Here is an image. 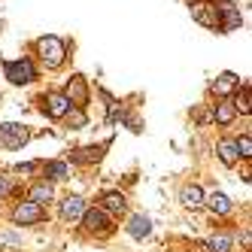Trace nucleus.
Instances as JSON below:
<instances>
[{
    "label": "nucleus",
    "instance_id": "2eb2a0df",
    "mask_svg": "<svg viewBox=\"0 0 252 252\" xmlns=\"http://www.w3.org/2000/svg\"><path fill=\"white\" fill-rule=\"evenodd\" d=\"M234 88H237V76H234V73H222L219 79H216V85H213V92L219 94V97H225L228 92H234Z\"/></svg>",
    "mask_w": 252,
    "mask_h": 252
},
{
    "label": "nucleus",
    "instance_id": "423d86ee",
    "mask_svg": "<svg viewBox=\"0 0 252 252\" xmlns=\"http://www.w3.org/2000/svg\"><path fill=\"white\" fill-rule=\"evenodd\" d=\"M64 97H67L70 103H76V110H82V106L88 103V85H85V79H82V76H73V79H70Z\"/></svg>",
    "mask_w": 252,
    "mask_h": 252
},
{
    "label": "nucleus",
    "instance_id": "0eeeda50",
    "mask_svg": "<svg viewBox=\"0 0 252 252\" xmlns=\"http://www.w3.org/2000/svg\"><path fill=\"white\" fill-rule=\"evenodd\" d=\"M12 219L19 222V225H37V222H43V207H37V204L25 201V204H19V207H15Z\"/></svg>",
    "mask_w": 252,
    "mask_h": 252
},
{
    "label": "nucleus",
    "instance_id": "6ab92c4d",
    "mask_svg": "<svg viewBox=\"0 0 252 252\" xmlns=\"http://www.w3.org/2000/svg\"><path fill=\"white\" fill-rule=\"evenodd\" d=\"M103 155V146H88V149H79L73 155V161H82V164H88V161H100Z\"/></svg>",
    "mask_w": 252,
    "mask_h": 252
},
{
    "label": "nucleus",
    "instance_id": "9b49d317",
    "mask_svg": "<svg viewBox=\"0 0 252 252\" xmlns=\"http://www.w3.org/2000/svg\"><path fill=\"white\" fill-rule=\"evenodd\" d=\"M46 103H49V116H52V119H64L67 110H70V100H67L64 94H58V92H55V94H49Z\"/></svg>",
    "mask_w": 252,
    "mask_h": 252
},
{
    "label": "nucleus",
    "instance_id": "f3484780",
    "mask_svg": "<svg viewBox=\"0 0 252 252\" xmlns=\"http://www.w3.org/2000/svg\"><path fill=\"white\" fill-rule=\"evenodd\" d=\"M207 201H210V210L213 213H222V216L231 213V201H228V194H222V191H213Z\"/></svg>",
    "mask_w": 252,
    "mask_h": 252
},
{
    "label": "nucleus",
    "instance_id": "6e6552de",
    "mask_svg": "<svg viewBox=\"0 0 252 252\" xmlns=\"http://www.w3.org/2000/svg\"><path fill=\"white\" fill-rule=\"evenodd\" d=\"M82 213H85V201L79 194H70V197H64L61 201V216L67 222H76V219H82Z\"/></svg>",
    "mask_w": 252,
    "mask_h": 252
},
{
    "label": "nucleus",
    "instance_id": "dca6fc26",
    "mask_svg": "<svg viewBox=\"0 0 252 252\" xmlns=\"http://www.w3.org/2000/svg\"><path fill=\"white\" fill-rule=\"evenodd\" d=\"M103 210H110V213H125V210H128V201H125L119 191H110V194H103Z\"/></svg>",
    "mask_w": 252,
    "mask_h": 252
},
{
    "label": "nucleus",
    "instance_id": "f257e3e1",
    "mask_svg": "<svg viewBox=\"0 0 252 252\" xmlns=\"http://www.w3.org/2000/svg\"><path fill=\"white\" fill-rule=\"evenodd\" d=\"M37 52H40V58L46 61V67H61L64 64V55H67V49L58 37H43L37 43Z\"/></svg>",
    "mask_w": 252,
    "mask_h": 252
},
{
    "label": "nucleus",
    "instance_id": "f03ea898",
    "mask_svg": "<svg viewBox=\"0 0 252 252\" xmlns=\"http://www.w3.org/2000/svg\"><path fill=\"white\" fill-rule=\"evenodd\" d=\"M3 70H6V79L15 82V85H28L33 76H37V70H33V64L28 58L25 61H6Z\"/></svg>",
    "mask_w": 252,
    "mask_h": 252
},
{
    "label": "nucleus",
    "instance_id": "b1692460",
    "mask_svg": "<svg viewBox=\"0 0 252 252\" xmlns=\"http://www.w3.org/2000/svg\"><path fill=\"white\" fill-rule=\"evenodd\" d=\"M234 146H237V155H243V158L252 155V140H249V137H240L237 143H234Z\"/></svg>",
    "mask_w": 252,
    "mask_h": 252
},
{
    "label": "nucleus",
    "instance_id": "20e7f679",
    "mask_svg": "<svg viewBox=\"0 0 252 252\" xmlns=\"http://www.w3.org/2000/svg\"><path fill=\"white\" fill-rule=\"evenodd\" d=\"M0 143H3L6 149H22L28 143V131L15 122H6V125H0Z\"/></svg>",
    "mask_w": 252,
    "mask_h": 252
},
{
    "label": "nucleus",
    "instance_id": "5701e85b",
    "mask_svg": "<svg viewBox=\"0 0 252 252\" xmlns=\"http://www.w3.org/2000/svg\"><path fill=\"white\" fill-rule=\"evenodd\" d=\"M67 125H70V128H85V113L82 110H67Z\"/></svg>",
    "mask_w": 252,
    "mask_h": 252
},
{
    "label": "nucleus",
    "instance_id": "4be33fe9",
    "mask_svg": "<svg viewBox=\"0 0 252 252\" xmlns=\"http://www.w3.org/2000/svg\"><path fill=\"white\" fill-rule=\"evenodd\" d=\"M210 249L213 252H228L231 249V237H228V234H216V237L210 240Z\"/></svg>",
    "mask_w": 252,
    "mask_h": 252
},
{
    "label": "nucleus",
    "instance_id": "9d476101",
    "mask_svg": "<svg viewBox=\"0 0 252 252\" xmlns=\"http://www.w3.org/2000/svg\"><path fill=\"white\" fill-rule=\"evenodd\" d=\"M149 231H152L149 216H131V222H128V234H131V237L143 240V237H149Z\"/></svg>",
    "mask_w": 252,
    "mask_h": 252
},
{
    "label": "nucleus",
    "instance_id": "aec40b11",
    "mask_svg": "<svg viewBox=\"0 0 252 252\" xmlns=\"http://www.w3.org/2000/svg\"><path fill=\"white\" fill-rule=\"evenodd\" d=\"M46 201H52V189H49V186H33V191H31V204L43 207Z\"/></svg>",
    "mask_w": 252,
    "mask_h": 252
},
{
    "label": "nucleus",
    "instance_id": "393cba45",
    "mask_svg": "<svg viewBox=\"0 0 252 252\" xmlns=\"http://www.w3.org/2000/svg\"><path fill=\"white\" fill-rule=\"evenodd\" d=\"M6 189H9V183H6V179H3V176H0V194H3Z\"/></svg>",
    "mask_w": 252,
    "mask_h": 252
},
{
    "label": "nucleus",
    "instance_id": "412c9836",
    "mask_svg": "<svg viewBox=\"0 0 252 252\" xmlns=\"http://www.w3.org/2000/svg\"><path fill=\"white\" fill-rule=\"evenodd\" d=\"M46 176L64 179V176H67V164H64V161H49V164H46Z\"/></svg>",
    "mask_w": 252,
    "mask_h": 252
},
{
    "label": "nucleus",
    "instance_id": "1a4fd4ad",
    "mask_svg": "<svg viewBox=\"0 0 252 252\" xmlns=\"http://www.w3.org/2000/svg\"><path fill=\"white\" fill-rule=\"evenodd\" d=\"M219 15H222V31H237L243 25V15H240V9L234 6V3H222Z\"/></svg>",
    "mask_w": 252,
    "mask_h": 252
},
{
    "label": "nucleus",
    "instance_id": "ddd939ff",
    "mask_svg": "<svg viewBox=\"0 0 252 252\" xmlns=\"http://www.w3.org/2000/svg\"><path fill=\"white\" fill-rule=\"evenodd\" d=\"M179 201H183L189 210H197V207L204 204V191L197 189V186H186V189H183V194H179Z\"/></svg>",
    "mask_w": 252,
    "mask_h": 252
},
{
    "label": "nucleus",
    "instance_id": "7ed1b4c3",
    "mask_svg": "<svg viewBox=\"0 0 252 252\" xmlns=\"http://www.w3.org/2000/svg\"><path fill=\"white\" fill-rule=\"evenodd\" d=\"M82 222H85V228L92 231V234H100V237H106L113 228H110V216H106V210H100V207H94V210H85L82 213Z\"/></svg>",
    "mask_w": 252,
    "mask_h": 252
},
{
    "label": "nucleus",
    "instance_id": "4468645a",
    "mask_svg": "<svg viewBox=\"0 0 252 252\" xmlns=\"http://www.w3.org/2000/svg\"><path fill=\"white\" fill-rule=\"evenodd\" d=\"M234 116H237V110H234V103H231V100L216 103V113H213V119L219 122V125H228V122H234Z\"/></svg>",
    "mask_w": 252,
    "mask_h": 252
},
{
    "label": "nucleus",
    "instance_id": "a211bd4d",
    "mask_svg": "<svg viewBox=\"0 0 252 252\" xmlns=\"http://www.w3.org/2000/svg\"><path fill=\"white\" fill-rule=\"evenodd\" d=\"M231 103H234V110H240L243 116H249V110H252V103H249V85H243L240 92H237V97H234Z\"/></svg>",
    "mask_w": 252,
    "mask_h": 252
},
{
    "label": "nucleus",
    "instance_id": "f8f14e48",
    "mask_svg": "<svg viewBox=\"0 0 252 252\" xmlns=\"http://www.w3.org/2000/svg\"><path fill=\"white\" fill-rule=\"evenodd\" d=\"M216 149H219V158H222V164L225 167H234V164H237V146H234V140H219V146H216Z\"/></svg>",
    "mask_w": 252,
    "mask_h": 252
},
{
    "label": "nucleus",
    "instance_id": "39448f33",
    "mask_svg": "<svg viewBox=\"0 0 252 252\" xmlns=\"http://www.w3.org/2000/svg\"><path fill=\"white\" fill-rule=\"evenodd\" d=\"M191 19L197 25H204V28H216L219 25V9H216L213 3H207V0H197V3L191 6Z\"/></svg>",
    "mask_w": 252,
    "mask_h": 252
}]
</instances>
